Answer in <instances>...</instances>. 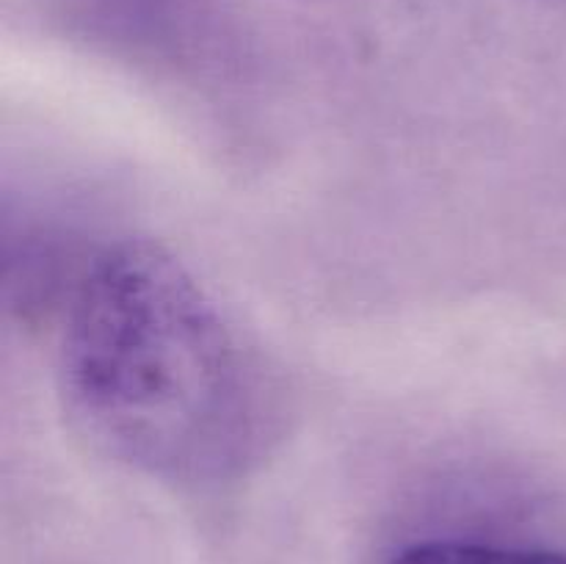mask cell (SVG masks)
<instances>
[{
  "mask_svg": "<svg viewBox=\"0 0 566 564\" xmlns=\"http://www.w3.org/2000/svg\"><path fill=\"white\" fill-rule=\"evenodd\" d=\"M55 376L72 429L153 479L219 481L260 440L252 357L191 269L149 238L108 243L77 274Z\"/></svg>",
  "mask_w": 566,
  "mask_h": 564,
  "instance_id": "1",
  "label": "cell"
},
{
  "mask_svg": "<svg viewBox=\"0 0 566 564\" xmlns=\"http://www.w3.org/2000/svg\"><path fill=\"white\" fill-rule=\"evenodd\" d=\"M392 564H566V553L462 540H429L403 547Z\"/></svg>",
  "mask_w": 566,
  "mask_h": 564,
  "instance_id": "2",
  "label": "cell"
}]
</instances>
